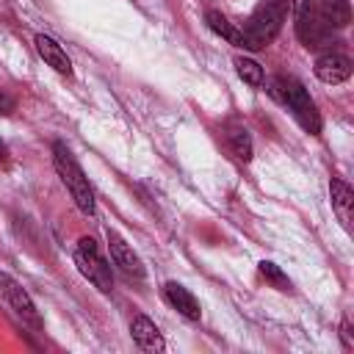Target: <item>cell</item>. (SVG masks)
Returning a JSON list of instances; mask_svg holds the SVG:
<instances>
[{
    "mask_svg": "<svg viewBox=\"0 0 354 354\" xmlns=\"http://www.w3.org/2000/svg\"><path fill=\"white\" fill-rule=\"evenodd\" d=\"M329 191H332V205H335V210L340 213L343 224L348 227V210H351V202H354L351 188H348L343 180H332V183H329Z\"/></svg>",
    "mask_w": 354,
    "mask_h": 354,
    "instance_id": "5bb4252c",
    "label": "cell"
},
{
    "mask_svg": "<svg viewBox=\"0 0 354 354\" xmlns=\"http://www.w3.org/2000/svg\"><path fill=\"white\" fill-rule=\"evenodd\" d=\"M17 108V100L11 97V94H6L3 88H0V116H8L11 111Z\"/></svg>",
    "mask_w": 354,
    "mask_h": 354,
    "instance_id": "e0dca14e",
    "label": "cell"
},
{
    "mask_svg": "<svg viewBox=\"0 0 354 354\" xmlns=\"http://www.w3.org/2000/svg\"><path fill=\"white\" fill-rule=\"evenodd\" d=\"M268 91H271L282 105H288V108L293 111V116L299 119V124H301L307 133H313V136L321 133L318 108H315L313 97L307 94V88H304L296 77H290V75H277V77L271 80V88H268Z\"/></svg>",
    "mask_w": 354,
    "mask_h": 354,
    "instance_id": "7a4b0ae2",
    "label": "cell"
},
{
    "mask_svg": "<svg viewBox=\"0 0 354 354\" xmlns=\"http://www.w3.org/2000/svg\"><path fill=\"white\" fill-rule=\"evenodd\" d=\"M293 8H296V14H299V11L310 8V0H293Z\"/></svg>",
    "mask_w": 354,
    "mask_h": 354,
    "instance_id": "ac0fdd59",
    "label": "cell"
},
{
    "mask_svg": "<svg viewBox=\"0 0 354 354\" xmlns=\"http://www.w3.org/2000/svg\"><path fill=\"white\" fill-rule=\"evenodd\" d=\"M8 163V149H6V144L0 141V166H6Z\"/></svg>",
    "mask_w": 354,
    "mask_h": 354,
    "instance_id": "d6986e66",
    "label": "cell"
},
{
    "mask_svg": "<svg viewBox=\"0 0 354 354\" xmlns=\"http://www.w3.org/2000/svg\"><path fill=\"white\" fill-rule=\"evenodd\" d=\"M75 266L77 271L102 293H111L113 290V274H111V266L108 260L100 254L94 238H80L77 246H75Z\"/></svg>",
    "mask_w": 354,
    "mask_h": 354,
    "instance_id": "277c9868",
    "label": "cell"
},
{
    "mask_svg": "<svg viewBox=\"0 0 354 354\" xmlns=\"http://www.w3.org/2000/svg\"><path fill=\"white\" fill-rule=\"evenodd\" d=\"M130 335L133 340L144 348V351H163V337L158 332V326L147 318V315H136L130 321Z\"/></svg>",
    "mask_w": 354,
    "mask_h": 354,
    "instance_id": "8fae6325",
    "label": "cell"
},
{
    "mask_svg": "<svg viewBox=\"0 0 354 354\" xmlns=\"http://www.w3.org/2000/svg\"><path fill=\"white\" fill-rule=\"evenodd\" d=\"M53 166L61 177V183L66 185V191L72 194V202L77 205V210L83 216H94V191L88 185V177L61 141L53 144Z\"/></svg>",
    "mask_w": 354,
    "mask_h": 354,
    "instance_id": "3957f363",
    "label": "cell"
},
{
    "mask_svg": "<svg viewBox=\"0 0 354 354\" xmlns=\"http://www.w3.org/2000/svg\"><path fill=\"white\" fill-rule=\"evenodd\" d=\"M315 19L332 30V28H346L351 22V8H348V0H318L315 3Z\"/></svg>",
    "mask_w": 354,
    "mask_h": 354,
    "instance_id": "ba28073f",
    "label": "cell"
},
{
    "mask_svg": "<svg viewBox=\"0 0 354 354\" xmlns=\"http://www.w3.org/2000/svg\"><path fill=\"white\" fill-rule=\"evenodd\" d=\"M260 274H263V277H266L268 282H274V285H277L279 290H288V288H290L288 277H285V274L279 271V266H274L271 260H263V263H260Z\"/></svg>",
    "mask_w": 354,
    "mask_h": 354,
    "instance_id": "2e32d148",
    "label": "cell"
},
{
    "mask_svg": "<svg viewBox=\"0 0 354 354\" xmlns=\"http://www.w3.org/2000/svg\"><path fill=\"white\" fill-rule=\"evenodd\" d=\"M108 249H111V260L113 266H119V271H124L127 277H136L141 279L144 277V266L138 260V254L133 252V246L113 230H108Z\"/></svg>",
    "mask_w": 354,
    "mask_h": 354,
    "instance_id": "8992f818",
    "label": "cell"
},
{
    "mask_svg": "<svg viewBox=\"0 0 354 354\" xmlns=\"http://www.w3.org/2000/svg\"><path fill=\"white\" fill-rule=\"evenodd\" d=\"M227 144H230V149L238 160H243V163L252 160V136L243 124H238V122L227 124Z\"/></svg>",
    "mask_w": 354,
    "mask_h": 354,
    "instance_id": "7c38bea8",
    "label": "cell"
},
{
    "mask_svg": "<svg viewBox=\"0 0 354 354\" xmlns=\"http://www.w3.org/2000/svg\"><path fill=\"white\" fill-rule=\"evenodd\" d=\"M235 66H238L241 80H246L252 88H260L263 86L266 75H263V66L257 61H252V58H235Z\"/></svg>",
    "mask_w": 354,
    "mask_h": 354,
    "instance_id": "9a60e30c",
    "label": "cell"
},
{
    "mask_svg": "<svg viewBox=\"0 0 354 354\" xmlns=\"http://www.w3.org/2000/svg\"><path fill=\"white\" fill-rule=\"evenodd\" d=\"M285 14H288V0H266L260 3L249 19L243 22L241 30V47L246 50H263L282 28L285 22Z\"/></svg>",
    "mask_w": 354,
    "mask_h": 354,
    "instance_id": "6da1fadb",
    "label": "cell"
},
{
    "mask_svg": "<svg viewBox=\"0 0 354 354\" xmlns=\"http://www.w3.org/2000/svg\"><path fill=\"white\" fill-rule=\"evenodd\" d=\"M33 44H36V53L44 58L47 66H53V69L61 72V75H69V72H72V61H69V55L64 53V47H61L55 39L39 33V36L33 39Z\"/></svg>",
    "mask_w": 354,
    "mask_h": 354,
    "instance_id": "30bf717a",
    "label": "cell"
},
{
    "mask_svg": "<svg viewBox=\"0 0 354 354\" xmlns=\"http://www.w3.org/2000/svg\"><path fill=\"white\" fill-rule=\"evenodd\" d=\"M205 22H207V28H210L216 36H221L224 41L241 47V30H238L221 11H207V14H205Z\"/></svg>",
    "mask_w": 354,
    "mask_h": 354,
    "instance_id": "4fadbf2b",
    "label": "cell"
},
{
    "mask_svg": "<svg viewBox=\"0 0 354 354\" xmlns=\"http://www.w3.org/2000/svg\"><path fill=\"white\" fill-rule=\"evenodd\" d=\"M348 75H351V61L340 53H324L315 61V77L326 86H337V83L348 80Z\"/></svg>",
    "mask_w": 354,
    "mask_h": 354,
    "instance_id": "52a82bcc",
    "label": "cell"
},
{
    "mask_svg": "<svg viewBox=\"0 0 354 354\" xmlns=\"http://www.w3.org/2000/svg\"><path fill=\"white\" fill-rule=\"evenodd\" d=\"M0 296L6 299V304H8L25 324H30L33 329L41 326V318H39V313H36L33 299H30V296L25 293V288H22L19 282H14L8 274H0Z\"/></svg>",
    "mask_w": 354,
    "mask_h": 354,
    "instance_id": "5b68a950",
    "label": "cell"
},
{
    "mask_svg": "<svg viewBox=\"0 0 354 354\" xmlns=\"http://www.w3.org/2000/svg\"><path fill=\"white\" fill-rule=\"evenodd\" d=\"M163 296H166V301H169L180 315H185L188 321H199L202 310H199V301L194 299V293H191L188 288H183L180 282H166V285H163Z\"/></svg>",
    "mask_w": 354,
    "mask_h": 354,
    "instance_id": "9c48e42d",
    "label": "cell"
}]
</instances>
